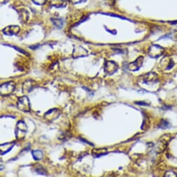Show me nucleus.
I'll return each instance as SVG.
<instances>
[{
	"mask_svg": "<svg viewBox=\"0 0 177 177\" xmlns=\"http://www.w3.org/2000/svg\"><path fill=\"white\" fill-rule=\"evenodd\" d=\"M108 153L106 149L100 148V149H94L92 150V155L94 157H100L101 156H103Z\"/></svg>",
	"mask_w": 177,
	"mask_h": 177,
	"instance_id": "12",
	"label": "nucleus"
},
{
	"mask_svg": "<svg viewBox=\"0 0 177 177\" xmlns=\"http://www.w3.org/2000/svg\"><path fill=\"white\" fill-rule=\"evenodd\" d=\"M72 1H73L74 4H79L82 2V1H85V0H72Z\"/></svg>",
	"mask_w": 177,
	"mask_h": 177,
	"instance_id": "16",
	"label": "nucleus"
},
{
	"mask_svg": "<svg viewBox=\"0 0 177 177\" xmlns=\"http://www.w3.org/2000/svg\"><path fill=\"white\" fill-rule=\"evenodd\" d=\"M20 32V27L18 26H15V25H11L9 26L3 30L4 34L7 35V36H13V35H16Z\"/></svg>",
	"mask_w": 177,
	"mask_h": 177,
	"instance_id": "8",
	"label": "nucleus"
},
{
	"mask_svg": "<svg viewBox=\"0 0 177 177\" xmlns=\"http://www.w3.org/2000/svg\"><path fill=\"white\" fill-rule=\"evenodd\" d=\"M32 156L34 160L40 161L43 157V153L40 150H34L32 151Z\"/></svg>",
	"mask_w": 177,
	"mask_h": 177,
	"instance_id": "13",
	"label": "nucleus"
},
{
	"mask_svg": "<svg viewBox=\"0 0 177 177\" xmlns=\"http://www.w3.org/2000/svg\"><path fill=\"white\" fill-rule=\"evenodd\" d=\"M33 1L38 5H43L46 3V0H33Z\"/></svg>",
	"mask_w": 177,
	"mask_h": 177,
	"instance_id": "15",
	"label": "nucleus"
},
{
	"mask_svg": "<svg viewBox=\"0 0 177 177\" xmlns=\"http://www.w3.org/2000/svg\"><path fill=\"white\" fill-rule=\"evenodd\" d=\"M17 108L19 110H22L25 113H27L30 111V103L29 98L27 96L21 97L18 99L17 103Z\"/></svg>",
	"mask_w": 177,
	"mask_h": 177,
	"instance_id": "3",
	"label": "nucleus"
},
{
	"mask_svg": "<svg viewBox=\"0 0 177 177\" xmlns=\"http://www.w3.org/2000/svg\"><path fill=\"white\" fill-rule=\"evenodd\" d=\"M157 80H158V79H157V75L153 72L147 74L144 77V81L146 83H148V84L157 82Z\"/></svg>",
	"mask_w": 177,
	"mask_h": 177,
	"instance_id": "10",
	"label": "nucleus"
},
{
	"mask_svg": "<svg viewBox=\"0 0 177 177\" xmlns=\"http://www.w3.org/2000/svg\"><path fill=\"white\" fill-rule=\"evenodd\" d=\"M172 24H177V21H176V22H172Z\"/></svg>",
	"mask_w": 177,
	"mask_h": 177,
	"instance_id": "19",
	"label": "nucleus"
},
{
	"mask_svg": "<svg viewBox=\"0 0 177 177\" xmlns=\"http://www.w3.org/2000/svg\"><path fill=\"white\" fill-rule=\"evenodd\" d=\"M143 61V56H140V57L137 58L135 61L132 62V63H130L129 65H128V69H129L130 71H137L141 67V66L142 65Z\"/></svg>",
	"mask_w": 177,
	"mask_h": 177,
	"instance_id": "5",
	"label": "nucleus"
},
{
	"mask_svg": "<svg viewBox=\"0 0 177 177\" xmlns=\"http://www.w3.org/2000/svg\"><path fill=\"white\" fill-rule=\"evenodd\" d=\"M164 49L163 47L158 45H153L151 47L150 49H149V54L152 56V57H159V56L163 55Z\"/></svg>",
	"mask_w": 177,
	"mask_h": 177,
	"instance_id": "7",
	"label": "nucleus"
},
{
	"mask_svg": "<svg viewBox=\"0 0 177 177\" xmlns=\"http://www.w3.org/2000/svg\"><path fill=\"white\" fill-rule=\"evenodd\" d=\"M136 104H139V105H146V106H148V104H147V103H145V102H143V103H142V102H136Z\"/></svg>",
	"mask_w": 177,
	"mask_h": 177,
	"instance_id": "17",
	"label": "nucleus"
},
{
	"mask_svg": "<svg viewBox=\"0 0 177 177\" xmlns=\"http://www.w3.org/2000/svg\"><path fill=\"white\" fill-rule=\"evenodd\" d=\"M52 22L55 25V27L59 29H61L63 27L64 25V21L63 19L61 18H56V19H52Z\"/></svg>",
	"mask_w": 177,
	"mask_h": 177,
	"instance_id": "14",
	"label": "nucleus"
},
{
	"mask_svg": "<svg viewBox=\"0 0 177 177\" xmlns=\"http://www.w3.org/2000/svg\"><path fill=\"white\" fill-rule=\"evenodd\" d=\"M8 0H0V4H4L7 3Z\"/></svg>",
	"mask_w": 177,
	"mask_h": 177,
	"instance_id": "18",
	"label": "nucleus"
},
{
	"mask_svg": "<svg viewBox=\"0 0 177 177\" xmlns=\"http://www.w3.org/2000/svg\"><path fill=\"white\" fill-rule=\"evenodd\" d=\"M61 112L57 108H52V109L48 110L44 115V118L48 121H53L56 120L60 115Z\"/></svg>",
	"mask_w": 177,
	"mask_h": 177,
	"instance_id": "4",
	"label": "nucleus"
},
{
	"mask_svg": "<svg viewBox=\"0 0 177 177\" xmlns=\"http://www.w3.org/2000/svg\"><path fill=\"white\" fill-rule=\"evenodd\" d=\"M34 85H36V82L32 80H28L25 81L23 84V90L24 92H30L32 90L33 87H34Z\"/></svg>",
	"mask_w": 177,
	"mask_h": 177,
	"instance_id": "11",
	"label": "nucleus"
},
{
	"mask_svg": "<svg viewBox=\"0 0 177 177\" xmlns=\"http://www.w3.org/2000/svg\"><path fill=\"white\" fill-rule=\"evenodd\" d=\"M15 145L14 142L11 143H7L0 145V154L4 155L6 153L9 152Z\"/></svg>",
	"mask_w": 177,
	"mask_h": 177,
	"instance_id": "9",
	"label": "nucleus"
},
{
	"mask_svg": "<svg viewBox=\"0 0 177 177\" xmlns=\"http://www.w3.org/2000/svg\"><path fill=\"white\" fill-rule=\"evenodd\" d=\"M118 70V65L114 61L106 62L105 65V71L109 75H112Z\"/></svg>",
	"mask_w": 177,
	"mask_h": 177,
	"instance_id": "6",
	"label": "nucleus"
},
{
	"mask_svg": "<svg viewBox=\"0 0 177 177\" xmlns=\"http://www.w3.org/2000/svg\"><path fill=\"white\" fill-rule=\"evenodd\" d=\"M27 132V126L24 121H19L16 124L15 128V137L17 140H22L26 135Z\"/></svg>",
	"mask_w": 177,
	"mask_h": 177,
	"instance_id": "1",
	"label": "nucleus"
},
{
	"mask_svg": "<svg viewBox=\"0 0 177 177\" xmlns=\"http://www.w3.org/2000/svg\"><path fill=\"white\" fill-rule=\"evenodd\" d=\"M15 84L13 81L6 82L0 85V95L1 96H8L12 94L15 90Z\"/></svg>",
	"mask_w": 177,
	"mask_h": 177,
	"instance_id": "2",
	"label": "nucleus"
}]
</instances>
